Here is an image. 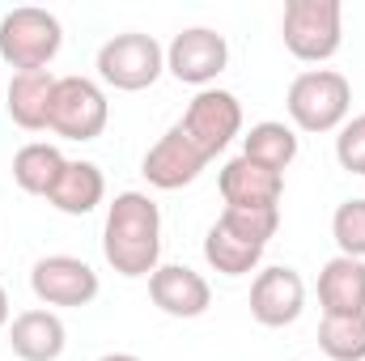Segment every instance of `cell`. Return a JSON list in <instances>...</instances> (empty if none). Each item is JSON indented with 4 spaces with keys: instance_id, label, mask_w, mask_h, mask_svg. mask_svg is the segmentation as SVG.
I'll use <instances>...</instances> for the list:
<instances>
[{
    "instance_id": "1",
    "label": "cell",
    "mask_w": 365,
    "mask_h": 361,
    "mask_svg": "<svg viewBox=\"0 0 365 361\" xmlns=\"http://www.w3.org/2000/svg\"><path fill=\"white\" fill-rule=\"evenodd\" d=\"M102 255L128 280L158 272V260H162V208L145 191H119L110 200L106 225H102Z\"/></svg>"
},
{
    "instance_id": "2",
    "label": "cell",
    "mask_w": 365,
    "mask_h": 361,
    "mask_svg": "<svg viewBox=\"0 0 365 361\" xmlns=\"http://www.w3.org/2000/svg\"><path fill=\"white\" fill-rule=\"evenodd\" d=\"M284 111L297 132H340L353 111V86L336 68H306L293 77Z\"/></svg>"
},
{
    "instance_id": "3",
    "label": "cell",
    "mask_w": 365,
    "mask_h": 361,
    "mask_svg": "<svg viewBox=\"0 0 365 361\" xmlns=\"http://www.w3.org/2000/svg\"><path fill=\"white\" fill-rule=\"evenodd\" d=\"M64 47V26L56 13L21 4L0 17V60L17 73H43Z\"/></svg>"
},
{
    "instance_id": "4",
    "label": "cell",
    "mask_w": 365,
    "mask_h": 361,
    "mask_svg": "<svg viewBox=\"0 0 365 361\" xmlns=\"http://www.w3.org/2000/svg\"><path fill=\"white\" fill-rule=\"evenodd\" d=\"M280 34L293 60L323 64L344 43V4L340 0H289Z\"/></svg>"
},
{
    "instance_id": "5",
    "label": "cell",
    "mask_w": 365,
    "mask_h": 361,
    "mask_svg": "<svg viewBox=\"0 0 365 361\" xmlns=\"http://www.w3.org/2000/svg\"><path fill=\"white\" fill-rule=\"evenodd\" d=\"M162 73H166V47L153 34L123 30L98 47V77L119 93L149 90Z\"/></svg>"
},
{
    "instance_id": "6",
    "label": "cell",
    "mask_w": 365,
    "mask_h": 361,
    "mask_svg": "<svg viewBox=\"0 0 365 361\" xmlns=\"http://www.w3.org/2000/svg\"><path fill=\"white\" fill-rule=\"evenodd\" d=\"M179 128L191 136V145L212 162L217 153L230 149V141L242 136V102H238L230 90L208 86V90H200L191 102H187Z\"/></svg>"
},
{
    "instance_id": "7",
    "label": "cell",
    "mask_w": 365,
    "mask_h": 361,
    "mask_svg": "<svg viewBox=\"0 0 365 361\" xmlns=\"http://www.w3.org/2000/svg\"><path fill=\"white\" fill-rule=\"evenodd\" d=\"M110 119V102L106 90L90 81V77H60L56 81V98H51V132L64 141H93L106 132Z\"/></svg>"
},
{
    "instance_id": "8",
    "label": "cell",
    "mask_w": 365,
    "mask_h": 361,
    "mask_svg": "<svg viewBox=\"0 0 365 361\" xmlns=\"http://www.w3.org/2000/svg\"><path fill=\"white\" fill-rule=\"evenodd\" d=\"M225 64H230V43L212 26H187L166 47V73L195 90H208L225 73Z\"/></svg>"
},
{
    "instance_id": "9",
    "label": "cell",
    "mask_w": 365,
    "mask_h": 361,
    "mask_svg": "<svg viewBox=\"0 0 365 361\" xmlns=\"http://www.w3.org/2000/svg\"><path fill=\"white\" fill-rule=\"evenodd\" d=\"M30 289L43 306H64V310H81L98 298V272L77 260V255H43L30 268Z\"/></svg>"
},
{
    "instance_id": "10",
    "label": "cell",
    "mask_w": 365,
    "mask_h": 361,
    "mask_svg": "<svg viewBox=\"0 0 365 361\" xmlns=\"http://www.w3.org/2000/svg\"><path fill=\"white\" fill-rule=\"evenodd\" d=\"M306 310V280L289 264L264 268L251 280V319L259 327H289Z\"/></svg>"
},
{
    "instance_id": "11",
    "label": "cell",
    "mask_w": 365,
    "mask_h": 361,
    "mask_svg": "<svg viewBox=\"0 0 365 361\" xmlns=\"http://www.w3.org/2000/svg\"><path fill=\"white\" fill-rule=\"evenodd\" d=\"M208 166V158L191 145V136L182 132L179 123L145 153V166H140V175L153 183L158 191H179L187 183L200 179V171Z\"/></svg>"
},
{
    "instance_id": "12",
    "label": "cell",
    "mask_w": 365,
    "mask_h": 361,
    "mask_svg": "<svg viewBox=\"0 0 365 361\" xmlns=\"http://www.w3.org/2000/svg\"><path fill=\"white\" fill-rule=\"evenodd\" d=\"M149 298L170 319H200L212 306L208 280L187 264H158V272L149 276Z\"/></svg>"
},
{
    "instance_id": "13",
    "label": "cell",
    "mask_w": 365,
    "mask_h": 361,
    "mask_svg": "<svg viewBox=\"0 0 365 361\" xmlns=\"http://www.w3.org/2000/svg\"><path fill=\"white\" fill-rule=\"evenodd\" d=\"M221 200L225 208H280V195H284V175H276L268 166L251 162V158H230L221 166Z\"/></svg>"
},
{
    "instance_id": "14",
    "label": "cell",
    "mask_w": 365,
    "mask_h": 361,
    "mask_svg": "<svg viewBox=\"0 0 365 361\" xmlns=\"http://www.w3.org/2000/svg\"><path fill=\"white\" fill-rule=\"evenodd\" d=\"M9 349L21 361H56L68 349V327L56 310H21L9 323Z\"/></svg>"
},
{
    "instance_id": "15",
    "label": "cell",
    "mask_w": 365,
    "mask_h": 361,
    "mask_svg": "<svg viewBox=\"0 0 365 361\" xmlns=\"http://www.w3.org/2000/svg\"><path fill=\"white\" fill-rule=\"evenodd\" d=\"M56 81L47 68L43 73H13L9 93H4V111L17 128L26 132H43L51 123V98H56Z\"/></svg>"
},
{
    "instance_id": "16",
    "label": "cell",
    "mask_w": 365,
    "mask_h": 361,
    "mask_svg": "<svg viewBox=\"0 0 365 361\" xmlns=\"http://www.w3.org/2000/svg\"><path fill=\"white\" fill-rule=\"evenodd\" d=\"M319 306L323 315H365V260H327L319 272Z\"/></svg>"
},
{
    "instance_id": "17",
    "label": "cell",
    "mask_w": 365,
    "mask_h": 361,
    "mask_svg": "<svg viewBox=\"0 0 365 361\" xmlns=\"http://www.w3.org/2000/svg\"><path fill=\"white\" fill-rule=\"evenodd\" d=\"M102 200H106V179H102V171L93 162H68L60 183L47 195V204L56 213H64V217H86Z\"/></svg>"
},
{
    "instance_id": "18",
    "label": "cell",
    "mask_w": 365,
    "mask_h": 361,
    "mask_svg": "<svg viewBox=\"0 0 365 361\" xmlns=\"http://www.w3.org/2000/svg\"><path fill=\"white\" fill-rule=\"evenodd\" d=\"M64 166H68V158H64L56 145L30 141V145H21V149L13 153V183H17L26 195H43V200H47L51 187L64 175Z\"/></svg>"
},
{
    "instance_id": "19",
    "label": "cell",
    "mask_w": 365,
    "mask_h": 361,
    "mask_svg": "<svg viewBox=\"0 0 365 361\" xmlns=\"http://www.w3.org/2000/svg\"><path fill=\"white\" fill-rule=\"evenodd\" d=\"M204 260H208V268L221 272V276H247V272L259 268L264 247H255V243L238 238L234 230H225L221 221H212L208 234H204Z\"/></svg>"
},
{
    "instance_id": "20",
    "label": "cell",
    "mask_w": 365,
    "mask_h": 361,
    "mask_svg": "<svg viewBox=\"0 0 365 361\" xmlns=\"http://www.w3.org/2000/svg\"><path fill=\"white\" fill-rule=\"evenodd\" d=\"M242 158H251V162L268 166L276 175H284L293 166V158H297V132L289 123H280V119H264V123H255L242 136Z\"/></svg>"
},
{
    "instance_id": "21",
    "label": "cell",
    "mask_w": 365,
    "mask_h": 361,
    "mask_svg": "<svg viewBox=\"0 0 365 361\" xmlns=\"http://www.w3.org/2000/svg\"><path fill=\"white\" fill-rule=\"evenodd\" d=\"M319 349L327 361H365V315H323Z\"/></svg>"
},
{
    "instance_id": "22",
    "label": "cell",
    "mask_w": 365,
    "mask_h": 361,
    "mask_svg": "<svg viewBox=\"0 0 365 361\" xmlns=\"http://www.w3.org/2000/svg\"><path fill=\"white\" fill-rule=\"evenodd\" d=\"M225 230H234L238 238L255 243V247H268L280 230V208H225L217 217Z\"/></svg>"
},
{
    "instance_id": "23",
    "label": "cell",
    "mask_w": 365,
    "mask_h": 361,
    "mask_svg": "<svg viewBox=\"0 0 365 361\" xmlns=\"http://www.w3.org/2000/svg\"><path fill=\"white\" fill-rule=\"evenodd\" d=\"M331 238L340 247V255L365 260V200H344L331 217Z\"/></svg>"
},
{
    "instance_id": "24",
    "label": "cell",
    "mask_w": 365,
    "mask_h": 361,
    "mask_svg": "<svg viewBox=\"0 0 365 361\" xmlns=\"http://www.w3.org/2000/svg\"><path fill=\"white\" fill-rule=\"evenodd\" d=\"M336 162L349 175H365V115H353L336 136Z\"/></svg>"
},
{
    "instance_id": "25",
    "label": "cell",
    "mask_w": 365,
    "mask_h": 361,
    "mask_svg": "<svg viewBox=\"0 0 365 361\" xmlns=\"http://www.w3.org/2000/svg\"><path fill=\"white\" fill-rule=\"evenodd\" d=\"M9 327V293H4V285H0V332Z\"/></svg>"
},
{
    "instance_id": "26",
    "label": "cell",
    "mask_w": 365,
    "mask_h": 361,
    "mask_svg": "<svg viewBox=\"0 0 365 361\" xmlns=\"http://www.w3.org/2000/svg\"><path fill=\"white\" fill-rule=\"evenodd\" d=\"M98 361H140L136 353H106V357H98Z\"/></svg>"
}]
</instances>
